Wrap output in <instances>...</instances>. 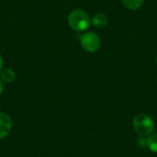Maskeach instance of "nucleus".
<instances>
[{"instance_id":"f257e3e1","label":"nucleus","mask_w":157,"mask_h":157,"mask_svg":"<svg viewBox=\"0 0 157 157\" xmlns=\"http://www.w3.org/2000/svg\"><path fill=\"white\" fill-rule=\"evenodd\" d=\"M90 17L88 14L82 9H75L68 16L70 27L76 31H84L90 26Z\"/></svg>"},{"instance_id":"f03ea898","label":"nucleus","mask_w":157,"mask_h":157,"mask_svg":"<svg viewBox=\"0 0 157 157\" xmlns=\"http://www.w3.org/2000/svg\"><path fill=\"white\" fill-rule=\"evenodd\" d=\"M133 129L141 136H148L155 130L153 119L146 114H139L133 120Z\"/></svg>"},{"instance_id":"7ed1b4c3","label":"nucleus","mask_w":157,"mask_h":157,"mask_svg":"<svg viewBox=\"0 0 157 157\" xmlns=\"http://www.w3.org/2000/svg\"><path fill=\"white\" fill-rule=\"evenodd\" d=\"M80 43L85 51L95 52L100 47V39L94 32H86L80 37Z\"/></svg>"},{"instance_id":"20e7f679","label":"nucleus","mask_w":157,"mask_h":157,"mask_svg":"<svg viewBox=\"0 0 157 157\" xmlns=\"http://www.w3.org/2000/svg\"><path fill=\"white\" fill-rule=\"evenodd\" d=\"M12 127V121L11 118L4 113V112H0V139L6 137Z\"/></svg>"},{"instance_id":"39448f33","label":"nucleus","mask_w":157,"mask_h":157,"mask_svg":"<svg viewBox=\"0 0 157 157\" xmlns=\"http://www.w3.org/2000/svg\"><path fill=\"white\" fill-rule=\"evenodd\" d=\"M108 17L105 14L98 13L92 17V24L97 28H104L108 25Z\"/></svg>"},{"instance_id":"423d86ee","label":"nucleus","mask_w":157,"mask_h":157,"mask_svg":"<svg viewBox=\"0 0 157 157\" xmlns=\"http://www.w3.org/2000/svg\"><path fill=\"white\" fill-rule=\"evenodd\" d=\"M0 76L3 81H5L6 83H11L15 80L16 75H15V72L13 70H11L10 68H5V69L1 70Z\"/></svg>"},{"instance_id":"0eeeda50","label":"nucleus","mask_w":157,"mask_h":157,"mask_svg":"<svg viewBox=\"0 0 157 157\" xmlns=\"http://www.w3.org/2000/svg\"><path fill=\"white\" fill-rule=\"evenodd\" d=\"M144 0H122L123 5L130 10H137L144 4Z\"/></svg>"},{"instance_id":"6e6552de","label":"nucleus","mask_w":157,"mask_h":157,"mask_svg":"<svg viewBox=\"0 0 157 157\" xmlns=\"http://www.w3.org/2000/svg\"><path fill=\"white\" fill-rule=\"evenodd\" d=\"M146 145L154 153H157V133L150 134L146 141Z\"/></svg>"},{"instance_id":"1a4fd4ad","label":"nucleus","mask_w":157,"mask_h":157,"mask_svg":"<svg viewBox=\"0 0 157 157\" xmlns=\"http://www.w3.org/2000/svg\"><path fill=\"white\" fill-rule=\"evenodd\" d=\"M3 88H4L3 82H2V80L0 79V95H1V93H2V91H3Z\"/></svg>"},{"instance_id":"9d476101","label":"nucleus","mask_w":157,"mask_h":157,"mask_svg":"<svg viewBox=\"0 0 157 157\" xmlns=\"http://www.w3.org/2000/svg\"><path fill=\"white\" fill-rule=\"evenodd\" d=\"M2 67H3V59H2V56L0 55V72L2 70Z\"/></svg>"},{"instance_id":"9b49d317","label":"nucleus","mask_w":157,"mask_h":157,"mask_svg":"<svg viewBox=\"0 0 157 157\" xmlns=\"http://www.w3.org/2000/svg\"><path fill=\"white\" fill-rule=\"evenodd\" d=\"M155 61H156V63H157V57H156V59H155Z\"/></svg>"}]
</instances>
